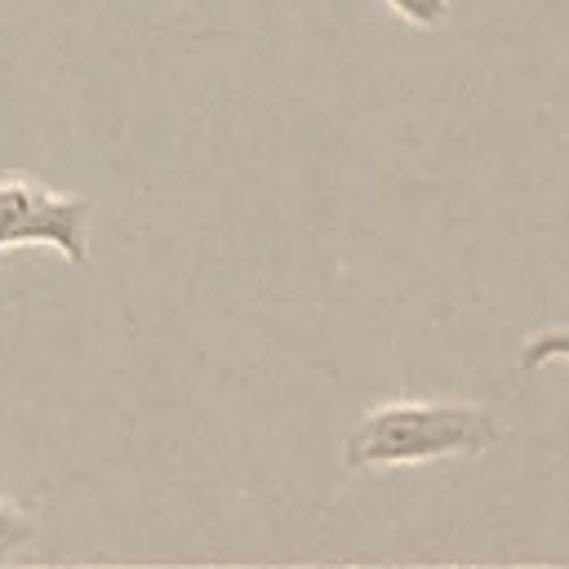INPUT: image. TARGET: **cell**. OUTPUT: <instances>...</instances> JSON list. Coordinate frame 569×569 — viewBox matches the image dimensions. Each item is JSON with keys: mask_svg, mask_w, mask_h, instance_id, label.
<instances>
[{"mask_svg": "<svg viewBox=\"0 0 569 569\" xmlns=\"http://www.w3.org/2000/svg\"><path fill=\"white\" fill-rule=\"evenodd\" d=\"M31 533H36L31 516H27L18 502H9V498L0 493V560H4V556H13Z\"/></svg>", "mask_w": 569, "mask_h": 569, "instance_id": "cell-3", "label": "cell"}, {"mask_svg": "<svg viewBox=\"0 0 569 569\" xmlns=\"http://www.w3.org/2000/svg\"><path fill=\"white\" fill-rule=\"evenodd\" d=\"M409 27H436V22H445V9H449V0H387Z\"/></svg>", "mask_w": 569, "mask_h": 569, "instance_id": "cell-5", "label": "cell"}, {"mask_svg": "<svg viewBox=\"0 0 569 569\" xmlns=\"http://www.w3.org/2000/svg\"><path fill=\"white\" fill-rule=\"evenodd\" d=\"M542 360H569V329H547V333L525 342L520 369H538Z\"/></svg>", "mask_w": 569, "mask_h": 569, "instance_id": "cell-4", "label": "cell"}, {"mask_svg": "<svg viewBox=\"0 0 569 569\" xmlns=\"http://www.w3.org/2000/svg\"><path fill=\"white\" fill-rule=\"evenodd\" d=\"M53 244L67 262L89 258V200L49 191L27 173L0 178V249Z\"/></svg>", "mask_w": 569, "mask_h": 569, "instance_id": "cell-2", "label": "cell"}, {"mask_svg": "<svg viewBox=\"0 0 569 569\" xmlns=\"http://www.w3.org/2000/svg\"><path fill=\"white\" fill-rule=\"evenodd\" d=\"M502 440V422L485 413L480 405H422L400 400L365 413L342 458L347 467H405V462H431V458H458V453H485Z\"/></svg>", "mask_w": 569, "mask_h": 569, "instance_id": "cell-1", "label": "cell"}]
</instances>
